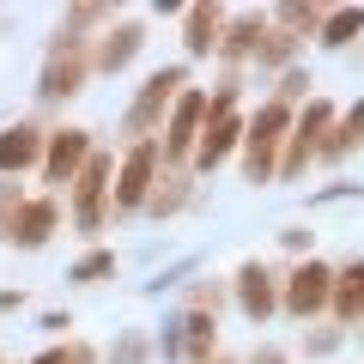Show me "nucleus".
<instances>
[{
  "mask_svg": "<svg viewBox=\"0 0 364 364\" xmlns=\"http://www.w3.org/2000/svg\"><path fill=\"white\" fill-rule=\"evenodd\" d=\"M328 316H334V328L364 322V261L334 267V286H328Z\"/></svg>",
  "mask_w": 364,
  "mask_h": 364,
  "instance_id": "nucleus-14",
  "label": "nucleus"
},
{
  "mask_svg": "<svg viewBox=\"0 0 364 364\" xmlns=\"http://www.w3.org/2000/svg\"><path fill=\"white\" fill-rule=\"evenodd\" d=\"M85 158H91V134L85 128H55L49 140H43V182L49 188H73V176L85 170Z\"/></svg>",
  "mask_w": 364,
  "mask_h": 364,
  "instance_id": "nucleus-6",
  "label": "nucleus"
},
{
  "mask_svg": "<svg viewBox=\"0 0 364 364\" xmlns=\"http://www.w3.org/2000/svg\"><path fill=\"white\" fill-rule=\"evenodd\" d=\"M273 104H286V109L310 104V73H304V67H286V73H279V85H273Z\"/></svg>",
  "mask_w": 364,
  "mask_h": 364,
  "instance_id": "nucleus-23",
  "label": "nucleus"
},
{
  "mask_svg": "<svg viewBox=\"0 0 364 364\" xmlns=\"http://www.w3.org/2000/svg\"><path fill=\"white\" fill-rule=\"evenodd\" d=\"M261 37H267V13H231V18H225V37H219L225 73H243V67L255 61Z\"/></svg>",
  "mask_w": 364,
  "mask_h": 364,
  "instance_id": "nucleus-10",
  "label": "nucleus"
},
{
  "mask_svg": "<svg viewBox=\"0 0 364 364\" xmlns=\"http://www.w3.org/2000/svg\"><path fill=\"white\" fill-rule=\"evenodd\" d=\"M18 207H25V188H18V182H0V243L13 237V219H18Z\"/></svg>",
  "mask_w": 364,
  "mask_h": 364,
  "instance_id": "nucleus-26",
  "label": "nucleus"
},
{
  "mask_svg": "<svg viewBox=\"0 0 364 364\" xmlns=\"http://www.w3.org/2000/svg\"><path fill=\"white\" fill-rule=\"evenodd\" d=\"M200 364H243V358H231V352H213V358H200Z\"/></svg>",
  "mask_w": 364,
  "mask_h": 364,
  "instance_id": "nucleus-34",
  "label": "nucleus"
},
{
  "mask_svg": "<svg viewBox=\"0 0 364 364\" xmlns=\"http://www.w3.org/2000/svg\"><path fill=\"white\" fill-rule=\"evenodd\" d=\"M91 79V49H49L43 61V79H37V97L43 104H61V97H79Z\"/></svg>",
  "mask_w": 364,
  "mask_h": 364,
  "instance_id": "nucleus-8",
  "label": "nucleus"
},
{
  "mask_svg": "<svg viewBox=\"0 0 364 364\" xmlns=\"http://www.w3.org/2000/svg\"><path fill=\"white\" fill-rule=\"evenodd\" d=\"M298 49H304V43L286 37V31L267 18V37H261V49H255V61H249V67H261V73H286V67H298Z\"/></svg>",
  "mask_w": 364,
  "mask_h": 364,
  "instance_id": "nucleus-20",
  "label": "nucleus"
},
{
  "mask_svg": "<svg viewBox=\"0 0 364 364\" xmlns=\"http://www.w3.org/2000/svg\"><path fill=\"white\" fill-rule=\"evenodd\" d=\"M249 364H291V352L286 346H255V358Z\"/></svg>",
  "mask_w": 364,
  "mask_h": 364,
  "instance_id": "nucleus-31",
  "label": "nucleus"
},
{
  "mask_svg": "<svg viewBox=\"0 0 364 364\" xmlns=\"http://www.w3.org/2000/svg\"><path fill=\"white\" fill-rule=\"evenodd\" d=\"M6 310H25V291H6V286H0V316H6Z\"/></svg>",
  "mask_w": 364,
  "mask_h": 364,
  "instance_id": "nucleus-33",
  "label": "nucleus"
},
{
  "mask_svg": "<svg viewBox=\"0 0 364 364\" xmlns=\"http://www.w3.org/2000/svg\"><path fill=\"white\" fill-rule=\"evenodd\" d=\"M237 146H243V116H237V109H231V116H207V122H200V146H195V158H188L195 182L213 176V170H219Z\"/></svg>",
  "mask_w": 364,
  "mask_h": 364,
  "instance_id": "nucleus-9",
  "label": "nucleus"
},
{
  "mask_svg": "<svg viewBox=\"0 0 364 364\" xmlns=\"http://www.w3.org/2000/svg\"><path fill=\"white\" fill-rule=\"evenodd\" d=\"M225 298H231V291H225L219 279H200V286L188 291V310H200V316H219V310H225Z\"/></svg>",
  "mask_w": 364,
  "mask_h": 364,
  "instance_id": "nucleus-25",
  "label": "nucleus"
},
{
  "mask_svg": "<svg viewBox=\"0 0 364 364\" xmlns=\"http://www.w3.org/2000/svg\"><path fill=\"white\" fill-rule=\"evenodd\" d=\"M67 364H104V358H97V346H85V340H67Z\"/></svg>",
  "mask_w": 364,
  "mask_h": 364,
  "instance_id": "nucleus-30",
  "label": "nucleus"
},
{
  "mask_svg": "<svg viewBox=\"0 0 364 364\" xmlns=\"http://www.w3.org/2000/svg\"><path fill=\"white\" fill-rule=\"evenodd\" d=\"M67 328H73V316H67V310H49V316H43V334H67Z\"/></svg>",
  "mask_w": 364,
  "mask_h": 364,
  "instance_id": "nucleus-32",
  "label": "nucleus"
},
{
  "mask_svg": "<svg viewBox=\"0 0 364 364\" xmlns=\"http://www.w3.org/2000/svg\"><path fill=\"white\" fill-rule=\"evenodd\" d=\"M358 37H364V6H334V13L322 18V31H316L322 49H352Z\"/></svg>",
  "mask_w": 364,
  "mask_h": 364,
  "instance_id": "nucleus-21",
  "label": "nucleus"
},
{
  "mask_svg": "<svg viewBox=\"0 0 364 364\" xmlns=\"http://www.w3.org/2000/svg\"><path fill=\"white\" fill-rule=\"evenodd\" d=\"M67 279H73V286H104V279H116V249H85V255L67 267Z\"/></svg>",
  "mask_w": 364,
  "mask_h": 364,
  "instance_id": "nucleus-22",
  "label": "nucleus"
},
{
  "mask_svg": "<svg viewBox=\"0 0 364 364\" xmlns=\"http://www.w3.org/2000/svg\"><path fill=\"white\" fill-rule=\"evenodd\" d=\"M340 340H346V328H316V334H304V352H310V358H328Z\"/></svg>",
  "mask_w": 364,
  "mask_h": 364,
  "instance_id": "nucleus-27",
  "label": "nucleus"
},
{
  "mask_svg": "<svg viewBox=\"0 0 364 364\" xmlns=\"http://www.w3.org/2000/svg\"><path fill=\"white\" fill-rule=\"evenodd\" d=\"M140 49H146V25L140 18H122V25H109L104 37L91 43V73H122Z\"/></svg>",
  "mask_w": 364,
  "mask_h": 364,
  "instance_id": "nucleus-12",
  "label": "nucleus"
},
{
  "mask_svg": "<svg viewBox=\"0 0 364 364\" xmlns=\"http://www.w3.org/2000/svg\"><path fill=\"white\" fill-rule=\"evenodd\" d=\"M158 170H164V158H158V140H134L128 152H122L116 164V182H109V207L116 213H140L146 195H152Z\"/></svg>",
  "mask_w": 364,
  "mask_h": 364,
  "instance_id": "nucleus-3",
  "label": "nucleus"
},
{
  "mask_svg": "<svg viewBox=\"0 0 364 364\" xmlns=\"http://www.w3.org/2000/svg\"><path fill=\"white\" fill-rule=\"evenodd\" d=\"M109 182H116V164H109V152H97V146H91L85 170L73 176V225H79L85 237L104 231V195H109Z\"/></svg>",
  "mask_w": 364,
  "mask_h": 364,
  "instance_id": "nucleus-5",
  "label": "nucleus"
},
{
  "mask_svg": "<svg viewBox=\"0 0 364 364\" xmlns=\"http://www.w3.org/2000/svg\"><path fill=\"white\" fill-rule=\"evenodd\" d=\"M231 298H237V310H243L255 328L273 322V316H279V279H273V267L243 261V267H237V279H231Z\"/></svg>",
  "mask_w": 364,
  "mask_h": 364,
  "instance_id": "nucleus-7",
  "label": "nucleus"
},
{
  "mask_svg": "<svg viewBox=\"0 0 364 364\" xmlns=\"http://www.w3.org/2000/svg\"><path fill=\"white\" fill-rule=\"evenodd\" d=\"M43 140H49V134H43L37 122H13V128L0 134V176L13 182V176H25V170H37L43 164Z\"/></svg>",
  "mask_w": 364,
  "mask_h": 364,
  "instance_id": "nucleus-13",
  "label": "nucleus"
},
{
  "mask_svg": "<svg viewBox=\"0 0 364 364\" xmlns=\"http://www.w3.org/2000/svg\"><path fill=\"white\" fill-rule=\"evenodd\" d=\"M188 200H195V170H170V164H164L140 213H152V219H170V213H182Z\"/></svg>",
  "mask_w": 364,
  "mask_h": 364,
  "instance_id": "nucleus-17",
  "label": "nucleus"
},
{
  "mask_svg": "<svg viewBox=\"0 0 364 364\" xmlns=\"http://www.w3.org/2000/svg\"><path fill=\"white\" fill-rule=\"evenodd\" d=\"M176 334H182V364H200V358L219 352V322L200 316V310H182L176 316Z\"/></svg>",
  "mask_w": 364,
  "mask_h": 364,
  "instance_id": "nucleus-19",
  "label": "nucleus"
},
{
  "mask_svg": "<svg viewBox=\"0 0 364 364\" xmlns=\"http://www.w3.org/2000/svg\"><path fill=\"white\" fill-rule=\"evenodd\" d=\"M358 146H364V97H358L352 109H340V116H334V128L322 134L316 158H322V164H346V158L358 152Z\"/></svg>",
  "mask_w": 364,
  "mask_h": 364,
  "instance_id": "nucleus-16",
  "label": "nucleus"
},
{
  "mask_svg": "<svg viewBox=\"0 0 364 364\" xmlns=\"http://www.w3.org/2000/svg\"><path fill=\"white\" fill-rule=\"evenodd\" d=\"M225 6H188L182 13V49L195 55V61H207V55H219V37H225Z\"/></svg>",
  "mask_w": 364,
  "mask_h": 364,
  "instance_id": "nucleus-15",
  "label": "nucleus"
},
{
  "mask_svg": "<svg viewBox=\"0 0 364 364\" xmlns=\"http://www.w3.org/2000/svg\"><path fill=\"white\" fill-rule=\"evenodd\" d=\"M182 91H188V67H182V61L176 67H158V73L134 91L128 116H122V134H134V140H158V128H164L170 104H176Z\"/></svg>",
  "mask_w": 364,
  "mask_h": 364,
  "instance_id": "nucleus-1",
  "label": "nucleus"
},
{
  "mask_svg": "<svg viewBox=\"0 0 364 364\" xmlns=\"http://www.w3.org/2000/svg\"><path fill=\"white\" fill-rule=\"evenodd\" d=\"M55 231H61V200H55V195H25V207H18L6 243H13V249H43Z\"/></svg>",
  "mask_w": 364,
  "mask_h": 364,
  "instance_id": "nucleus-11",
  "label": "nucleus"
},
{
  "mask_svg": "<svg viewBox=\"0 0 364 364\" xmlns=\"http://www.w3.org/2000/svg\"><path fill=\"white\" fill-rule=\"evenodd\" d=\"M109 25V6H97V0H85V6H67L61 31H55L49 49H91V31Z\"/></svg>",
  "mask_w": 364,
  "mask_h": 364,
  "instance_id": "nucleus-18",
  "label": "nucleus"
},
{
  "mask_svg": "<svg viewBox=\"0 0 364 364\" xmlns=\"http://www.w3.org/2000/svg\"><path fill=\"white\" fill-rule=\"evenodd\" d=\"M146 358H152V340H146L140 328L116 334V346H109V364H146Z\"/></svg>",
  "mask_w": 364,
  "mask_h": 364,
  "instance_id": "nucleus-24",
  "label": "nucleus"
},
{
  "mask_svg": "<svg viewBox=\"0 0 364 364\" xmlns=\"http://www.w3.org/2000/svg\"><path fill=\"white\" fill-rule=\"evenodd\" d=\"M182 279H188V261H182V267H164V273H158V279H152V286H146V291H152V298H158V291L182 286Z\"/></svg>",
  "mask_w": 364,
  "mask_h": 364,
  "instance_id": "nucleus-29",
  "label": "nucleus"
},
{
  "mask_svg": "<svg viewBox=\"0 0 364 364\" xmlns=\"http://www.w3.org/2000/svg\"><path fill=\"white\" fill-rule=\"evenodd\" d=\"M328 286H334V267L328 261H298V267L279 279V310L286 316H298V322H310V316H322L328 310Z\"/></svg>",
  "mask_w": 364,
  "mask_h": 364,
  "instance_id": "nucleus-4",
  "label": "nucleus"
},
{
  "mask_svg": "<svg viewBox=\"0 0 364 364\" xmlns=\"http://www.w3.org/2000/svg\"><path fill=\"white\" fill-rule=\"evenodd\" d=\"M200 122H207V91L188 85L176 104H170L164 128H158V158H164L170 170H188V158H195V146H200Z\"/></svg>",
  "mask_w": 364,
  "mask_h": 364,
  "instance_id": "nucleus-2",
  "label": "nucleus"
},
{
  "mask_svg": "<svg viewBox=\"0 0 364 364\" xmlns=\"http://www.w3.org/2000/svg\"><path fill=\"white\" fill-rule=\"evenodd\" d=\"M279 249H286V255H304V261H310L316 231H304V225H286V231H279Z\"/></svg>",
  "mask_w": 364,
  "mask_h": 364,
  "instance_id": "nucleus-28",
  "label": "nucleus"
}]
</instances>
